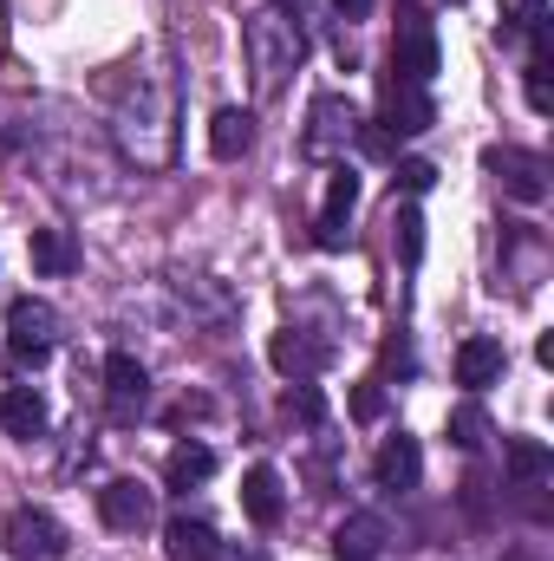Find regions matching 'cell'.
<instances>
[{
    "label": "cell",
    "mask_w": 554,
    "mask_h": 561,
    "mask_svg": "<svg viewBox=\"0 0 554 561\" xmlns=\"http://www.w3.org/2000/svg\"><path fill=\"white\" fill-rule=\"evenodd\" d=\"M333 7H339L346 20H366V13H372V0H333Z\"/></svg>",
    "instance_id": "31"
},
{
    "label": "cell",
    "mask_w": 554,
    "mask_h": 561,
    "mask_svg": "<svg viewBox=\"0 0 554 561\" xmlns=\"http://www.w3.org/2000/svg\"><path fill=\"white\" fill-rule=\"evenodd\" d=\"M26 255H33L39 275H72V268H79V242H72L66 229H33Z\"/></svg>",
    "instance_id": "19"
},
{
    "label": "cell",
    "mask_w": 554,
    "mask_h": 561,
    "mask_svg": "<svg viewBox=\"0 0 554 561\" xmlns=\"http://www.w3.org/2000/svg\"><path fill=\"white\" fill-rule=\"evenodd\" d=\"M392 249H399V262H405V268L424 262V216H417V203H405V209L392 216Z\"/></svg>",
    "instance_id": "22"
},
{
    "label": "cell",
    "mask_w": 554,
    "mask_h": 561,
    "mask_svg": "<svg viewBox=\"0 0 554 561\" xmlns=\"http://www.w3.org/2000/svg\"><path fill=\"white\" fill-rule=\"evenodd\" d=\"M489 170H503V183H509L516 203H542V196H549L542 157H529V150H489Z\"/></svg>",
    "instance_id": "13"
},
{
    "label": "cell",
    "mask_w": 554,
    "mask_h": 561,
    "mask_svg": "<svg viewBox=\"0 0 554 561\" xmlns=\"http://www.w3.org/2000/svg\"><path fill=\"white\" fill-rule=\"evenodd\" d=\"M503 366H509L503 340H463V346H457V386H463V392L496 386V379H503Z\"/></svg>",
    "instance_id": "12"
},
{
    "label": "cell",
    "mask_w": 554,
    "mask_h": 561,
    "mask_svg": "<svg viewBox=\"0 0 554 561\" xmlns=\"http://www.w3.org/2000/svg\"><path fill=\"white\" fill-rule=\"evenodd\" d=\"M385 366L405 379V373H412V346H405V340H385Z\"/></svg>",
    "instance_id": "30"
},
{
    "label": "cell",
    "mask_w": 554,
    "mask_h": 561,
    "mask_svg": "<svg viewBox=\"0 0 554 561\" xmlns=\"http://www.w3.org/2000/svg\"><path fill=\"white\" fill-rule=\"evenodd\" d=\"M0 424H7V437H46V399L33 392V386H13L7 399H0Z\"/></svg>",
    "instance_id": "17"
},
{
    "label": "cell",
    "mask_w": 554,
    "mask_h": 561,
    "mask_svg": "<svg viewBox=\"0 0 554 561\" xmlns=\"http://www.w3.org/2000/svg\"><path fill=\"white\" fill-rule=\"evenodd\" d=\"M359 150L366 157H392V131L385 125H359Z\"/></svg>",
    "instance_id": "29"
},
{
    "label": "cell",
    "mask_w": 554,
    "mask_h": 561,
    "mask_svg": "<svg viewBox=\"0 0 554 561\" xmlns=\"http://www.w3.org/2000/svg\"><path fill=\"white\" fill-rule=\"evenodd\" d=\"M249 66H255V85L262 92H275L280 79L300 66V39H293V26L280 20L275 7L249 20Z\"/></svg>",
    "instance_id": "2"
},
{
    "label": "cell",
    "mask_w": 554,
    "mask_h": 561,
    "mask_svg": "<svg viewBox=\"0 0 554 561\" xmlns=\"http://www.w3.org/2000/svg\"><path fill=\"white\" fill-rule=\"evenodd\" d=\"M554 92H549V59H529V112H542L549 118Z\"/></svg>",
    "instance_id": "28"
},
{
    "label": "cell",
    "mask_w": 554,
    "mask_h": 561,
    "mask_svg": "<svg viewBox=\"0 0 554 561\" xmlns=\"http://www.w3.org/2000/svg\"><path fill=\"white\" fill-rule=\"evenodd\" d=\"M53 333H59V313L46 300H13L7 307V359H13V373H39L53 359Z\"/></svg>",
    "instance_id": "1"
},
{
    "label": "cell",
    "mask_w": 554,
    "mask_h": 561,
    "mask_svg": "<svg viewBox=\"0 0 554 561\" xmlns=\"http://www.w3.org/2000/svg\"><path fill=\"white\" fill-rule=\"evenodd\" d=\"M503 26H509V33H535V26H549V0H503Z\"/></svg>",
    "instance_id": "24"
},
{
    "label": "cell",
    "mask_w": 554,
    "mask_h": 561,
    "mask_svg": "<svg viewBox=\"0 0 554 561\" xmlns=\"http://www.w3.org/2000/svg\"><path fill=\"white\" fill-rule=\"evenodd\" d=\"M392 183H399V190H405V196H424V190H430V183H437V163H424V157H405V163H399V176H392Z\"/></svg>",
    "instance_id": "27"
},
{
    "label": "cell",
    "mask_w": 554,
    "mask_h": 561,
    "mask_svg": "<svg viewBox=\"0 0 554 561\" xmlns=\"http://www.w3.org/2000/svg\"><path fill=\"white\" fill-rule=\"evenodd\" d=\"M372 477H379V490H417V477H424V450H417V437H385L379 444V457H372Z\"/></svg>",
    "instance_id": "8"
},
{
    "label": "cell",
    "mask_w": 554,
    "mask_h": 561,
    "mask_svg": "<svg viewBox=\"0 0 554 561\" xmlns=\"http://www.w3.org/2000/svg\"><path fill=\"white\" fill-rule=\"evenodd\" d=\"M216 556H222V542L203 516H170L163 523V561H216Z\"/></svg>",
    "instance_id": "11"
},
{
    "label": "cell",
    "mask_w": 554,
    "mask_h": 561,
    "mask_svg": "<svg viewBox=\"0 0 554 561\" xmlns=\"http://www.w3.org/2000/svg\"><path fill=\"white\" fill-rule=\"evenodd\" d=\"M280 510H287V496H280V477L268 463H255L249 477H242V516L255 523V529H275Z\"/></svg>",
    "instance_id": "14"
},
{
    "label": "cell",
    "mask_w": 554,
    "mask_h": 561,
    "mask_svg": "<svg viewBox=\"0 0 554 561\" xmlns=\"http://www.w3.org/2000/svg\"><path fill=\"white\" fill-rule=\"evenodd\" d=\"M7 549L20 561H59L66 556V529L46 510H13L7 516Z\"/></svg>",
    "instance_id": "5"
},
{
    "label": "cell",
    "mask_w": 554,
    "mask_h": 561,
    "mask_svg": "<svg viewBox=\"0 0 554 561\" xmlns=\"http://www.w3.org/2000/svg\"><path fill=\"white\" fill-rule=\"evenodd\" d=\"M249 144H255V118H249L242 105H222V112L209 118V150H216L222 163H235V157H249Z\"/></svg>",
    "instance_id": "16"
},
{
    "label": "cell",
    "mask_w": 554,
    "mask_h": 561,
    "mask_svg": "<svg viewBox=\"0 0 554 561\" xmlns=\"http://www.w3.org/2000/svg\"><path fill=\"white\" fill-rule=\"evenodd\" d=\"M430 72H437V33H430V20L424 13H399V39H392V79H405V85H430Z\"/></svg>",
    "instance_id": "3"
},
{
    "label": "cell",
    "mask_w": 554,
    "mask_h": 561,
    "mask_svg": "<svg viewBox=\"0 0 554 561\" xmlns=\"http://www.w3.org/2000/svg\"><path fill=\"white\" fill-rule=\"evenodd\" d=\"M392 138H417V131H430L437 125V105H430V92L424 85H405V79H392L385 85V118H379Z\"/></svg>",
    "instance_id": "7"
},
{
    "label": "cell",
    "mask_w": 554,
    "mask_h": 561,
    "mask_svg": "<svg viewBox=\"0 0 554 561\" xmlns=\"http://www.w3.org/2000/svg\"><path fill=\"white\" fill-rule=\"evenodd\" d=\"M359 131V112L339 99V92H320L313 99V131H307V157H326L333 144H346Z\"/></svg>",
    "instance_id": "9"
},
{
    "label": "cell",
    "mask_w": 554,
    "mask_h": 561,
    "mask_svg": "<svg viewBox=\"0 0 554 561\" xmlns=\"http://www.w3.org/2000/svg\"><path fill=\"white\" fill-rule=\"evenodd\" d=\"M353 203H359V176L353 170H333L326 176V203L313 216V249H346V222H353Z\"/></svg>",
    "instance_id": "4"
},
{
    "label": "cell",
    "mask_w": 554,
    "mask_h": 561,
    "mask_svg": "<svg viewBox=\"0 0 554 561\" xmlns=\"http://www.w3.org/2000/svg\"><path fill=\"white\" fill-rule=\"evenodd\" d=\"M379 549H385V523L379 516H346L339 536H333V556L339 561H379Z\"/></svg>",
    "instance_id": "18"
},
{
    "label": "cell",
    "mask_w": 554,
    "mask_h": 561,
    "mask_svg": "<svg viewBox=\"0 0 554 561\" xmlns=\"http://www.w3.org/2000/svg\"><path fill=\"white\" fill-rule=\"evenodd\" d=\"M483 431H489V424H483L476 405H457V412H450V444H457V450H476V444H483Z\"/></svg>",
    "instance_id": "25"
},
{
    "label": "cell",
    "mask_w": 554,
    "mask_h": 561,
    "mask_svg": "<svg viewBox=\"0 0 554 561\" xmlns=\"http://www.w3.org/2000/svg\"><path fill=\"white\" fill-rule=\"evenodd\" d=\"M209 477H216V450L196 444V437H183V444L170 450V463H163V483H170V490H196V483H209Z\"/></svg>",
    "instance_id": "15"
},
{
    "label": "cell",
    "mask_w": 554,
    "mask_h": 561,
    "mask_svg": "<svg viewBox=\"0 0 554 561\" xmlns=\"http://www.w3.org/2000/svg\"><path fill=\"white\" fill-rule=\"evenodd\" d=\"M280 412H287L293 424H320V419H326V399H320L307 379H293V386H287V399H280Z\"/></svg>",
    "instance_id": "23"
},
{
    "label": "cell",
    "mask_w": 554,
    "mask_h": 561,
    "mask_svg": "<svg viewBox=\"0 0 554 561\" xmlns=\"http://www.w3.org/2000/svg\"><path fill=\"white\" fill-rule=\"evenodd\" d=\"M99 516H105V529L138 536V529H150V516H157V496L143 490L138 477H118V483L99 490Z\"/></svg>",
    "instance_id": "6"
},
{
    "label": "cell",
    "mask_w": 554,
    "mask_h": 561,
    "mask_svg": "<svg viewBox=\"0 0 554 561\" xmlns=\"http://www.w3.org/2000/svg\"><path fill=\"white\" fill-rule=\"evenodd\" d=\"M385 405H392V399H385V386H379V379L353 386V419H359V424H379V419H385Z\"/></svg>",
    "instance_id": "26"
},
{
    "label": "cell",
    "mask_w": 554,
    "mask_h": 561,
    "mask_svg": "<svg viewBox=\"0 0 554 561\" xmlns=\"http://www.w3.org/2000/svg\"><path fill=\"white\" fill-rule=\"evenodd\" d=\"M549 470H554L549 444H535V437H509V477H516V483H542Z\"/></svg>",
    "instance_id": "20"
},
{
    "label": "cell",
    "mask_w": 554,
    "mask_h": 561,
    "mask_svg": "<svg viewBox=\"0 0 554 561\" xmlns=\"http://www.w3.org/2000/svg\"><path fill=\"white\" fill-rule=\"evenodd\" d=\"M268 359H275L287 379H307L313 366H320V346H307L300 333H275V346H268Z\"/></svg>",
    "instance_id": "21"
},
{
    "label": "cell",
    "mask_w": 554,
    "mask_h": 561,
    "mask_svg": "<svg viewBox=\"0 0 554 561\" xmlns=\"http://www.w3.org/2000/svg\"><path fill=\"white\" fill-rule=\"evenodd\" d=\"M105 399H112L118 419H138L143 412V399H150V373H143L131 353H112V359H105Z\"/></svg>",
    "instance_id": "10"
}]
</instances>
